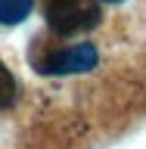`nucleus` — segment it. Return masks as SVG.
Instances as JSON below:
<instances>
[{"label": "nucleus", "instance_id": "4", "mask_svg": "<svg viewBox=\"0 0 146 149\" xmlns=\"http://www.w3.org/2000/svg\"><path fill=\"white\" fill-rule=\"evenodd\" d=\"M16 93H19L16 78H13V72H9L6 65L0 62V109H9L16 102Z\"/></svg>", "mask_w": 146, "mask_h": 149}, {"label": "nucleus", "instance_id": "3", "mask_svg": "<svg viewBox=\"0 0 146 149\" xmlns=\"http://www.w3.org/2000/svg\"><path fill=\"white\" fill-rule=\"evenodd\" d=\"M34 0H0V25H19L28 19Z\"/></svg>", "mask_w": 146, "mask_h": 149}, {"label": "nucleus", "instance_id": "1", "mask_svg": "<svg viewBox=\"0 0 146 149\" xmlns=\"http://www.w3.org/2000/svg\"><path fill=\"white\" fill-rule=\"evenodd\" d=\"M100 3L96 0H50L47 3V25L56 34H78L100 25Z\"/></svg>", "mask_w": 146, "mask_h": 149}, {"label": "nucleus", "instance_id": "5", "mask_svg": "<svg viewBox=\"0 0 146 149\" xmlns=\"http://www.w3.org/2000/svg\"><path fill=\"white\" fill-rule=\"evenodd\" d=\"M106 3H121V0H106Z\"/></svg>", "mask_w": 146, "mask_h": 149}, {"label": "nucleus", "instance_id": "2", "mask_svg": "<svg viewBox=\"0 0 146 149\" xmlns=\"http://www.w3.org/2000/svg\"><path fill=\"white\" fill-rule=\"evenodd\" d=\"M96 59L100 56H96L93 44H75L68 50H50L44 56H34V65L44 74H78L96 68Z\"/></svg>", "mask_w": 146, "mask_h": 149}]
</instances>
